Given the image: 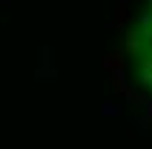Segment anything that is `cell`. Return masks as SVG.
Returning a JSON list of instances; mask_svg holds the SVG:
<instances>
[{
    "label": "cell",
    "mask_w": 152,
    "mask_h": 149,
    "mask_svg": "<svg viewBox=\"0 0 152 149\" xmlns=\"http://www.w3.org/2000/svg\"><path fill=\"white\" fill-rule=\"evenodd\" d=\"M149 40H152V32H149Z\"/></svg>",
    "instance_id": "obj_1"
}]
</instances>
